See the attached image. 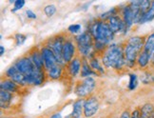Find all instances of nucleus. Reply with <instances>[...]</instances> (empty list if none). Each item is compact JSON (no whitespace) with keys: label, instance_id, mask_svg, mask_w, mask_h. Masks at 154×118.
Masks as SVG:
<instances>
[{"label":"nucleus","instance_id":"1","mask_svg":"<svg viewBox=\"0 0 154 118\" xmlns=\"http://www.w3.org/2000/svg\"><path fill=\"white\" fill-rule=\"evenodd\" d=\"M103 64L106 68L120 70L126 64L125 54L122 47L116 44L110 45L104 54Z\"/></svg>","mask_w":154,"mask_h":118},{"label":"nucleus","instance_id":"2","mask_svg":"<svg viewBox=\"0 0 154 118\" xmlns=\"http://www.w3.org/2000/svg\"><path fill=\"white\" fill-rule=\"evenodd\" d=\"M145 43L146 38L144 36H134L128 39L124 50L127 66L130 68L134 66L139 54L142 52V49L144 50Z\"/></svg>","mask_w":154,"mask_h":118},{"label":"nucleus","instance_id":"3","mask_svg":"<svg viewBox=\"0 0 154 118\" xmlns=\"http://www.w3.org/2000/svg\"><path fill=\"white\" fill-rule=\"evenodd\" d=\"M90 33L96 40V44L102 46L109 43L114 37V33L111 31L109 24L103 21H97L92 24Z\"/></svg>","mask_w":154,"mask_h":118},{"label":"nucleus","instance_id":"4","mask_svg":"<svg viewBox=\"0 0 154 118\" xmlns=\"http://www.w3.org/2000/svg\"><path fill=\"white\" fill-rule=\"evenodd\" d=\"M75 40L81 54L87 56L91 54V51L93 47V36L90 32H85L79 34Z\"/></svg>","mask_w":154,"mask_h":118},{"label":"nucleus","instance_id":"5","mask_svg":"<svg viewBox=\"0 0 154 118\" xmlns=\"http://www.w3.org/2000/svg\"><path fill=\"white\" fill-rule=\"evenodd\" d=\"M96 82L92 77H87L75 88V93L79 97H85L91 94L95 88Z\"/></svg>","mask_w":154,"mask_h":118},{"label":"nucleus","instance_id":"6","mask_svg":"<svg viewBox=\"0 0 154 118\" xmlns=\"http://www.w3.org/2000/svg\"><path fill=\"white\" fill-rule=\"evenodd\" d=\"M14 67L18 70V72H20L25 76L32 75L35 72V70H36V67L34 66L32 58L27 56L22 57L19 60H17L14 64Z\"/></svg>","mask_w":154,"mask_h":118},{"label":"nucleus","instance_id":"7","mask_svg":"<svg viewBox=\"0 0 154 118\" xmlns=\"http://www.w3.org/2000/svg\"><path fill=\"white\" fill-rule=\"evenodd\" d=\"M41 54H42L44 65H45V68L47 69V70H49L52 67H54L59 64L55 54H53L52 50L50 48V47H43L42 50H41Z\"/></svg>","mask_w":154,"mask_h":118},{"label":"nucleus","instance_id":"8","mask_svg":"<svg viewBox=\"0 0 154 118\" xmlns=\"http://www.w3.org/2000/svg\"><path fill=\"white\" fill-rule=\"evenodd\" d=\"M99 110V101L95 96L88 97L84 103V116L91 118Z\"/></svg>","mask_w":154,"mask_h":118},{"label":"nucleus","instance_id":"9","mask_svg":"<svg viewBox=\"0 0 154 118\" xmlns=\"http://www.w3.org/2000/svg\"><path fill=\"white\" fill-rule=\"evenodd\" d=\"M66 41L64 40L63 37L61 36H58L57 38H55L54 40L52 41L50 48L52 50L53 54H55L57 60L59 62V64H63L64 60H63V57H62V52H63V47H64V44Z\"/></svg>","mask_w":154,"mask_h":118},{"label":"nucleus","instance_id":"10","mask_svg":"<svg viewBox=\"0 0 154 118\" xmlns=\"http://www.w3.org/2000/svg\"><path fill=\"white\" fill-rule=\"evenodd\" d=\"M109 26L110 27L111 31L115 33H120V32H126L127 31V27L124 20H122L119 16L117 15H111L109 17Z\"/></svg>","mask_w":154,"mask_h":118},{"label":"nucleus","instance_id":"11","mask_svg":"<svg viewBox=\"0 0 154 118\" xmlns=\"http://www.w3.org/2000/svg\"><path fill=\"white\" fill-rule=\"evenodd\" d=\"M6 74L11 78V80L15 82L17 85H27L26 76L24 74H22L20 72H18V70L14 66L10 67L7 70V72H6Z\"/></svg>","mask_w":154,"mask_h":118},{"label":"nucleus","instance_id":"12","mask_svg":"<svg viewBox=\"0 0 154 118\" xmlns=\"http://www.w3.org/2000/svg\"><path fill=\"white\" fill-rule=\"evenodd\" d=\"M75 54V46L72 40H67L63 47L62 57L64 62H72L73 60V56Z\"/></svg>","mask_w":154,"mask_h":118},{"label":"nucleus","instance_id":"13","mask_svg":"<svg viewBox=\"0 0 154 118\" xmlns=\"http://www.w3.org/2000/svg\"><path fill=\"white\" fill-rule=\"evenodd\" d=\"M45 73L43 70H35V72L29 76H26L27 85L39 86L45 81Z\"/></svg>","mask_w":154,"mask_h":118},{"label":"nucleus","instance_id":"14","mask_svg":"<svg viewBox=\"0 0 154 118\" xmlns=\"http://www.w3.org/2000/svg\"><path fill=\"white\" fill-rule=\"evenodd\" d=\"M84 103L85 101L83 99H79L75 101L72 106V113H69L66 118H81L82 111L84 110Z\"/></svg>","mask_w":154,"mask_h":118},{"label":"nucleus","instance_id":"15","mask_svg":"<svg viewBox=\"0 0 154 118\" xmlns=\"http://www.w3.org/2000/svg\"><path fill=\"white\" fill-rule=\"evenodd\" d=\"M123 17H124V22H125V24H126L127 30H128L132 26L134 22L133 13L131 11V8L129 7V5L123 9Z\"/></svg>","mask_w":154,"mask_h":118},{"label":"nucleus","instance_id":"16","mask_svg":"<svg viewBox=\"0 0 154 118\" xmlns=\"http://www.w3.org/2000/svg\"><path fill=\"white\" fill-rule=\"evenodd\" d=\"M141 118H154V105L151 103H146L142 106L140 110Z\"/></svg>","mask_w":154,"mask_h":118},{"label":"nucleus","instance_id":"17","mask_svg":"<svg viewBox=\"0 0 154 118\" xmlns=\"http://www.w3.org/2000/svg\"><path fill=\"white\" fill-rule=\"evenodd\" d=\"M32 60L34 64V66L36 67L37 70H43L44 68V60L42 57V54L38 50H34L32 54Z\"/></svg>","mask_w":154,"mask_h":118},{"label":"nucleus","instance_id":"18","mask_svg":"<svg viewBox=\"0 0 154 118\" xmlns=\"http://www.w3.org/2000/svg\"><path fill=\"white\" fill-rule=\"evenodd\" d=\"M0 88H1V91H6L9 92H16L18 91V85H17L15 82H14L13 80H3L1 82V85H0Z\"/></svg>","mask_w":154,"mask_h":118},{"label":"nucleus","instance_id":"19","mask_svg":"<svg viewBox=\"0 0 154 118\" xmlns=\"http://www.w3.org/2000/svg\"><path fill=\"white\" fill-rule=\"evenodd\" d=\"M11 98H13V93L6 92V91H1L0 92V103H1V108L6 109L10 105Z\"/></svg>","mask_w":154,"mask_h":118},{"label":"nucleus","instance_id":"20","mask_svg":"<svg viewBox=\"0 0 154 118\" xmlns=\"http://www.w3.org/2000/svg\"><path fill=\"white\" fill-rule=\"evenodd\" d=\"M80 69L81 68V62L78 58H75L72 62H69V73L72 74V76H75L77 75L79 73H80Z\"/></svg>","mask_w":154,"mask_h":118},{"label":"nucleus","instance_id":"21","mask_svg":"<svg viewBox=\"0 0 154 118\" xmlns=\"http://www.w3.org/2000/svg\"><path fill=\"white\" fill-rule=\"evenodd\" d=\"M150 59H151V54L143 50L141 54H139V56H138L137 63H138V65L141 68H145V67L147 66V64L149 63Z\"/></svg>","mask_w":154,"mask_h":118},{"label":"nucleus","instance_id":"22","mask_svg":"<svg viewBox=\"0 0 154 118\" xmlns=\"http://www.w3.org/2000/svg\"><path fill=\"white\" fill-rule=\"evenodd\" d=\"M61 74H62V68H61V65L58 64L56 66L52 67L51 69H50L48 70V76L50 78L55 80L61 77Z\"/></svg>","mask_w":154,"mask_h":118},{"label":"nucleus","instance_id":"23","mask_svg":"<svg viewBox=\"0 0 154 118\" xmlns=\"http://www.w3.org/2000/svg\"><path fill=\"white\" fill-rule=\"evenodd\" d=\"M96 72H93L91 67L87 63V61H83L82 69H81V76L82 77H91V75H95Z\"/></svg>","mask_w":154,"mask_h":118},{"label":"nucleus","instance_id":"24","mask_svg":"<svg viewBox=\"0 0 154 118\" xmlns=\"http://www.w3.org/2000/svg\"><path fill=\"white\" fill-rule=\"evenodd\" d=\"M153 49H154V33H152L150 35H149V37L146 39L144 51L151 54Z\"/></svg>","mask_w":154,"mask_h":118},{"label":"nucleus","instance_id":"25","mask_svg":"<svg viewBox=\"0 0 154 118\" xmlns=\"http://www.w3.org/2000/svg\"><path fill=\"white\" fill-rule=\"evenodd\" d=\"M153 18H154V2L151 3V6H150L149 10L147 11V13L145 14L144 18L142 19V21H141L140 24H143V23H145V22L150 21V20H152Z\"/></svg>","mask_w":154,"mask_h":118},{"label":"nucleus","instance_id":"26","mask_svg":"<svg viewBox=\"0 0 154 118\" xmlns=\"http://www.w3.org/2000/svg\"><path fill=\"white\" fill-rule=\"evenodd\" d=\"M138 85V77L137 75L131 73L129 75V83H128V88L130 91H133L137 88Z\"/></svg>","mask_w":154,"mask_h":118},{"label":"nucleus","instance_id":"27","mask_svg":"<svg viewBox=\"0 0 154 118\" xmlns=\"http://www.w3.org/2000/svg\"><path fill=\"white\" fill-rule=\"evenodd\" d=\"M90 65H91L92 70H98V72H100V73H104V70L102 69L101 66H100V64H99V62L96 58H91V61H90Z\"/></svg>","mask_w":154,"mask_h":118},{"label":"nucleus","instance_id":"28","mask_svg":"<svg viewBox=\"0 0 154 118\" xmlns=\"http://www.w3.org/2000/svg\"><path fill=\"white\" fill-rule=\"evenodd\" d=\"M44 11H45V14L47 16L51 17L56 13V7L54 5H48V6H46V7H45Z\"/></svg>","mask_w":154,"mask_h":118},{"label":"nucleus","instance_id":"29","mask_svg":"<svg viewBox=\"0 0 154 118\" xmlns=\"http://www.w3.org/2000/svg\"><path fill=\"white\" fill-rule=\"evenodd\" d=\"M141 80L144 84H150L151 82L154 81V77L149 73H146L145 75H143V77H141Z\"/></svg>","mask_w":154,"mask_h":118},{"label":"nucleus","instance_id":"30","mask_svg":"<svg viewBox=\"0 0 154 118\" xmlns=\"http://www.w3.org/2000/svg\"><path fill=\"white\" fill-rule=\"evenodd\" d=\"M24 5H25L24 0H16V1L14 2V7L13 9V11H16L22 9L23 7H24Z\"/></svg>","mask_w":154,"mask_h":118},{"label":"nucleus","instance_id":"31","mask_svg":"<svg viewBox=\"0 0 154 118\" xmlns=\"http://www.w3.org/2000/svg\"><path fill=\"white\" fill-rule=\"evenodd\" d=\"M15 40H16V45L19 46V45H22L23 43L25 42L26 40V36L24 34H21V33H18L15 35Z\"/></svg>","mask_w":154,"mask_h":118},{"label":"nucleus","instance_id":"32","mask_svg":"<svg viewBox=\"0 0 154 118\" xmlns=\"http://www.w3.org/2000/svg\"><path fill=\"white\" fill-rule=\"evenodd\" d=\"M81 30V25L80 24H72L69 27V32L72 33H79Z\"/></svg>","mask_w":154,"mask_h":118},{"label":"nucleus","instance_id":"33","mask_svg":"<svg viewBox=\"0 0 154 118\" xmlns=\"http://www.w3.org/2000/svg\"><path fill=\"white\" fill-rule=\"evenodd\" d=\"M26 14H27V15H28V17L29 18H31V19H36V14H35L32 11H31V10H28L27 11H26Z\"/></svg>","mask_w":154,"mask_h":118},{"label":"nucleus","instance_id":"34","mask_svg":"<svg viewBox=\"0 0 154 118\" xmlns=\"http://www.w3.org/2000/svg\"><path fill=\"white\" fill-rule=\"evenodd\" d=\"M119 118H131V114L129 113L128 110H125Z\"/></svg>","mask_w":154,"mask_h":118},{"label":"nucleus","instance_id":"35","mask_svg":"<svg viewBox=\"0 0 154 118\" xmlns=\"http://www.w3.org/2000/svg\"><path fill=\"white\" fill-rule=\"evenodd\" d=\"M131 118H141L140 117V110H135L133 113H131Z\"/></svg>","mask_w":154,"mask_h":118},{"label":"nucleus","instance_id":"36","mask_svg":"<svg viewBox=\"0 0 154 118\" xmlns=\"http://www.w3.org/2000/svg\"><path fill=\"white\" fill-rule=\"evenodd\" d=\"M51 118H62V115L60 113H55L51 116Z\"/></svg>","mask_w":154,"mask_h":118},{"label":"nucleus","instance_id":"37","mask_svg":"<svg viewBox=\"0 0 154 118\" xmlns=\"http://www.w3.org/2000/svg\"><path fill=\"white\" fill-rule=\"evenodd\" d=\"M4 52H5V49H4V47H3V46H0V54L3 55V54H4Z\"/></svg>","mask_w":154,"mask_h":118},{"label":"nucleus","instance_id":"38","mask_svg":"<svg viewBox=\"0 0 154 118\" xmlns=\"http://www.w3.org/2000/svg\"><path fill=\"white\" fill-rule=\"evenodd\" d=\"M151 60L154 62V49H153V51H152V54H151Z\"/></svg>","mask_w":154,"mask_h":118},{"label":"nucleus","instance_id":"39","mask_svg":"<svg viewBox=\"0 0 154 118\" xmlns=\"http://www.w3.org/2000/svg\"><path fill=\"white\" fill-rule=\"evenodd\" d=\"M101 118H103V117H101Z\"/></svg>","mask_w":154,"mask_h":118}]
</instances>
